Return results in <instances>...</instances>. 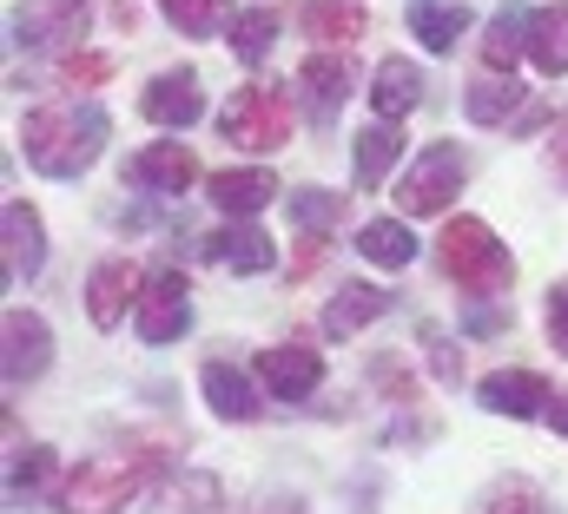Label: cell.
<instances>
[{
    "label": "cell",
    "instance_id": "obj_1",
    "mask_svg": "<svg viewBox=\"0 0 568 514\" xmlns=\"http://www.w3.org/2000/svg\"><path fill=\"white\" fill-rule=\"evenodd\" d=\"M159 475H165V449H159V442H126V449L87 455V462L60 482L53 502L67 514H120V508H133Z\"/></svg>",
    "mask_w": 568,
    "mask_h": 514
},
{
    "label": "cell",
    "instance_id": "obj_2",
    "mask_svg": "<svg viewBox=\"0 0 568 514\" xmlns=\"http://www.w3.org/2000/svg\"><path fill=\"white\" fill-rule=\"evenodd\" d=\"M106 132H113V120L100 106H33L20 120V152L47 178H80L106 152Z\"/></svg>",
    "mask_w": 568,
    "mask_h": 514
},
{
    "label": "cell",
    "instance_id": "obj_3",
    "mask_svg": "<svg viewBox=\"0 0 568 514\" xmlns=\"http://www.w3.org/2000/svg\"><path fill=\"white\" fill-rule=\"evenodd\" d=\"M436 257H443V277L463 284L469 297H496L516 277V257L503 251V238L483 218H449L443 238H436Z\"/></svg>",
    "mask_w": 568,
    "mask_h": 514
},
{
    "label": "cell",
    "instance_id": "obj_4",
    "mask_svg": "<svg viewBox=\"0 0 568 514\" xmlns=\"http://www.w3.org/2000/svg\"><path fill=\"white\" fill-rule=\"evenodd\" d=\"M219 132L245 152H272V145H291V93L278 80H258V86H239L232 106L219 113Z\"/></svg>",
    "mask_w": 568,
    "mask_h": 514
},
{
    "label": "cell",
    "instance_id": "obj_5",
    "mask_svg": "<svg viewBox=\"0 0 568 514\" xmlns=\"http://www.w3.org/2000/svg\"><path fill=\"white\" fill-rule=\"evenodd\" d=\"M463 178H469V158H463V145H429L424 158L397 178V205L410 212V218H429V212H449V198L463 192Z\"/></svg>",
    "mask_w": 568,
    "mask_h": 514
},
{
    "label": "cell",
    "instance_id": "obj_6",
    "mask_svg": "<svg viewBox=\"0 0 568 514\" xmlns=\"http://www.w3.org/2000/svg\"><path fill=\"white\" fill-rule=\"evenodd\" d=\"M87 20H93V0H20V7L7 13V33H13V47L47 53V47L80 40Z\"/></svg>",
    "mask_w": 568,
    "mask_h": 514
},
{
    "label": "cell",
    "instance_id": "obj_7",
    "mask_svg": "<svg viewBox=\"0 0 568 514\" xmlns=\"http://www.w3.org/2000/svg\"><path fill=\"white\" fill-rule=\"evenodd\" d=\"M185 323H192L185 270L159 264V270L145 277V290H140V337H145V343H172V337H185Z\"/></svg>",
    "mask_w": 568,
    "mask_h": 514
},
{
    "label": "cell",
    "instance_id": "obj_8",
    "mask_svg": "<svg viewBox=\"0 0 568 514\" xmlns=\"http://www.w3.org/2000/svg\"><path fill=\"white\" fill-rule=\"evenodd\" d=\"M7 357H0V370H7V389L33 383L47 363H53V330H47V317H33V310H7Z\"/></svg>",
    "mask_w": 568,
    "mask_h": 514
},
{
    "label": "cell",
    "instance_id": "obj_9",
    "mask_svg": "<svg viewBox=\"0 0 568 514\" xmlns=\"http://www.w3.org/2000/svg\"><path fill=\"white\" fill-rule=\"evenodd\" d=\"M258 377H265V389H272L278 402H304V395H317V383H324V357L291 337V343H272V350L258 357Z\"/></svg>",
    "mask_w": 568,
    "mask_h": 514
},
{
    "label": "cell",
    "instance_id": "obj_10",
    "mask_svg": "<svg viewBox=\"0 0 568 514\" xmlns=\"http://www.w3.org/2000/svg\"><path fill=\"white\" fill-rule=\"evenodd\" d=\"M140 290H145V277L133 270V257H106V264L87 277V317H93L100 330H113L126 310H140Z\"/></svg>",
    "mask_w": 568,
    "mask_h": 514
},
{
    "label": "cell",
    "instance_id": "obj_11",
    "mask_svg": "<svg viewBox=\"0 0 568 514\" xmlns=\"http://www.w3.org/2000/svg\"><path fill=\"white\" fill-rule=\"evenodd\" d=\"M0 232H7V290H20V284H27V277H40V264H47V232H40V212H33L27 198H7Z\"/></svg>",
    "mask_w": 568,
    "mask_h": 514
},
{
    "label": "cell",
    "instance_id": "obj_12",
    "mask_svg": "<svg viewBox=\"0 0 568 514\" xmlns=\"http://www.w3.org/2000/svg\"><path fill=\"white\" fill-rule=\"evenodd\" d=\"M199 178V158L179 145V138H159V145H145V152H133L126 158V185H140V192H185Z\"/></svg>",
    "mask_w": 568,
    "mask_h": 514
},
{
    "label": "cell",
    "instance_id": "obj_13",
    "mask_svg": "<svg viewBox=\"0 0 568 514\" xmlns=\"http://www.w3.org/2000/svg\"><path fill=\"white\" fill-rule=\"evenodd\" d=\"M476 402L483 409H496V415H516V422H529V415H549V383L536 377V370H496V377H483L476 383Z\"/></svg>",
    "mask_w": 568,
    "mask_h": 514
},
{
    "label": "cell",
    "instance_id": "obj_14",
    "mask_svg": "<svg viewBox=\"0 0 568 514\" xmlns=\"http://www.w3.org/2000/svg\"><path fill=\"white\" fill-rule=\"evenodd\" d=\"M145 120L152 126H192L199 113H205V86H199V73H185V66H172V73H159L152 86H145Z\"/></svg>",
    "mask_w": 568,
    "mask_h": 514
},
{
    "label": "cell",
    "instance_id": "obj_15",
    "mask_svg": "<svg viewBox=\"0 0 568 514\" xmlns=\"http://www.w3.org/2000/svg\"><path fill=\"white\" fill-rule=\"evenodd\" d=\"M205 257L219 264V270H239V277H258V270H272L278 251H272V238L245 218V225H225V232H212L205 238Z\"/></svg>",
    "mask_w": 568,
    "mask_h": 514
},
{
    "label": "cell",
    "instance_id": "obj_16",
    "mask_svg": "<svg viewBox=\"0 0 568 514\" xmlns=\"http://www.w3.org/2000/svg\"><path fill=\"white\" fill-rule=\"evenodd\" d=\"M272 198H278V178H272L265 165H245V172H239V165H232V172H212V205H219L225 218H239V225H245L252 212H265Z\"/></svg>",
    "mask_w": 568,
    "mask_h": 514
},
{
    "label": "cell",
    "instance_id": "obj_17",
    "mask_svg": "<svg viewBox=\"0 0 568 514\" xmlns=\"http://www.w3.org/2000/svg\"><path fill=\"white\" fill-rule=\"evenodd\" d=\"M297 86L311 93L317 120H331V113L351 100V86H357V73H351V53H311V60L297 66Z\"/></svg>",
    "mask_w": 568,
    "mask_h": 514
},
{
    "label": "cell",
    "instance_id": "obj_18",
    "mask_svg": "<svg viewBox=\"0 0 568 514\" xmlns=\"http://www.w3.org/2000/svg\"><path fill=\"white\" fill-rule=\"evenodd\" d=\"M297 27L311 40H324V47H351V40H364L371 13H364V0H304L297 7Z\"/></svg>",
    "mask_w": 568,
    "mask_h": 514
},
{
    "label": "cell",
    "instance_id": "obj_19",
    "mask_svg": "<svg viewBox=\"0 0 568 514\" xmlns=\"http://www.w3.org/2000/svg\"><path fill=\"white\" fill-rule=\"evenodd\" d=\"M205 402H212V415L219 422H258L265 415V402H258V389L245 370H232V363H205Z\"/></svg>",
    "mask_w": 568,
    "mask_h": 514
},
{
    "label": "cell",
    "instance_id": "obj_20",
    "mask_svg": "<svg viewBox=\"0 0 568 514\" xmlns=\"http://www.w3.org/2000/svg\"><path fill=\"white\" fill-rule=\"evenodd\" d=\"M529 60H536L542 80H562L568 73V0L529 13Z\"/></svg>",
    "mask_w": 568,
    "mask_h": 514
},
{
    "label": "cell",
    "instance_id": "obj_21",
    "mask_svg": "<svg viewBox=\"0 0 568 514\" xmlns=\"http://www.w3.org/2000/svg\"><path fill=\"white\" fill-rule=\"evenodd\" d=\"M424 100V73H417V60H384L377 66V86H371V106L390 120V126H404V113Z\"/></svg>",
    "mask_w": 568,
    "mask_h": 514
},
{
    "label": "cell",
    "instance_id": "obj_22",
    "mask_svg": "<svg viewBox=\"0 0 568 514\" xmlns=\"http://www.w3.org/2000/svg\"><path fill=\"white\" fill-rule=\"evenodd\" d=\"M384 310H390V297H384L377 284H344V290L324 304V330H331V337H357V330L377 323Z\"/></svg>",
    "mask_w": 568,
    "mask_h": 514
},
{
    "label": "cell",
    "instance_id": "obj_23",
    "mask_svg": "<svg viewBox=\"0 0 568 514\" xmlns=\"http://www.w3.org/2000/svg\"><path fill=\"white\" fill-rule=\"evenodd\" d=\"M397 152H404V126L377 120V126L357 132V192H377V185H384V172L397 165Z\"/></svg>",
    "mask_w": 568,
    "mask_h": 514
},
{
    "label": "cell",
    "instance_id": "obj_24",
    "mask_svg": "<svg viewBox=\"0 0 568 514\" xmlns=\"http://www.w3.org/2000/svg\"><path fill=\"white\" fill-rule=\"evenodd\" d=\"M410 33L424 40L429 53H456V40L469 33V13L456 0H417L410 7Z\"/></svg>",
    "mask_w": 568,
    "mask_h": 514
},
{
    "label": "cell",
    "instance_id": "obj_25",
    "mask_svg": "<svg viewBox=\"0 0 568 514\" xmlns=\"http://www.w3.org/2000/svg\"><path fill=\"white\" fill-rule=\"evenodd\" d=\"M516 53H529V13H523L516 0H503L496 20H489V33H483V60H489L496 73H509Z\"/></svg>",
    "mask_w": 568,
    "mask_h": 514
},
{
    "label": "cell",
    "instance_id": "obj_26",
    "mask_svg": "<svg viewBox=\"0 0 568 514\" xmlns=\"http://www.w3.org/2000/svg\"><path fill=\"white\" fill-rule=\"evenodd\" d=\"M278 27H284L278 7H252V13H239V20H232V33H225V40H232V53H239L245 66H258V60L278 47Z\"/></svg>",
    "mask_w": 568,
    "mask_h": 514
},
{
    "label": "cell",
    "instance_id": "obj_27",
    "mask_svg": "<svg viewBox=\"0 0 568 514\" xmlns=\"http://www.w3.org/2000/svg\"><path fill=\"white\" fill-rule=\"evenodd\" d=\"M357 251L371 257V264H384V270H404V264L417 257V238H410V225H397V218H371V225L357 232Z\"/></svg>",
    "mask_w": 568,
    "mask_h": 514
},
{
    "label": "cell",
    "instance_id": "obj_28",
    "mask_svg": "<svg viewBox=\"0 0 568 514\" xmlns=\"http://www.w3.org/2000/svg\"><path fill=\"white\" fill-rule=\"evenodd\" d=\"M463 106H469V120H476V126H503V120L523 106V86H516L509 73H503V80H496V73H483V80L469 86V100H463Z\"/></svg>",
    "mask_w": 568,
    "mask_h": 514
},
{
    "label": "cell",
    "instance_id": "obj_29",
    "mask_svg": "<svg viewBox=\"0 0 568 514\" xmlns=\"http://www.w3.org/2000/svg\"><path fill=\"white\" fill-rule=\"evenodd\" d=\"M47 475H53V449H20V455H13V469H7V502L20 508L27 495H40V489H47Z\"/></svg>",
    "mask_w": 568,
    "mask_h": 514
},
{
    "label": "cell",
    "instance_id": "obj_30",
    "mask_svg": "<svg viewBox=\"0 0 568 514\" xmlns=\"http://www.w3.org/2000/svg\"><path fill=\"white\" fill-rule=\"evenodd\" d=\"M344 198H351V192H291V218H297L304 232H324V225L344 218Z\"/></svg>",
    "mask_w": 568,
    "mask_h": 514
},
{
    "label": "cell",
    "instance_id": "obj_31",
    "mask_svg": "<svg viewBox=\"0 0 568 514\" xmlns=\"http://www.w3.org/2000/svg\"><path fill=\"white\" fill-rule=\"evenodd\" d=\"M159 13L179 27V33H212L225 20V0H159Z\"/></svg>",
    "mask_w": 568,
    "mask_h": 514
},
{
    "label": "cell",
    "instance_id": "obj_32",
    "mask_svg": "<svg viewBox=\"0 0 568 514\" xmlns=\"http://www.w3.org/2000/svg\"><path fill=\"white\" fill-rule=\"evenodd\" d=\"M113 73V60L106 53H67V66H60V80L67 86H80V80H106Z\"/></svg>",
    "mask_w": 568,
    "mask_h": 514
},
{
    "label": "cell",
    "instance_id": "obj_33",
    "mask_svg": "<svg viewBox=\"0 0 568 514\" xmlns=\"http://www.w3.org/2000/svg\"><path fill=\"white\" fill-rule=\"evenodd\" d=\"M549 343L568 357V277L549 290Z\"/></svg>",
    "mask_w": 568,
    "mask_h": 514
},
{
    "label": "cell",
    "instance_id": "obj_34",
    "mask_svg": "<svg viewBox=\"0 0 568 514\" xmlns=\"http://www.w3.org/2000/svg\"><path fill=\"white\" fill-rule=\"evenodd\" d=\"M463 323H469L476 337H496V330H509V310H489V304H476V310H469Z\"/></svg>",
    "mask_w": 568,
    "mask_h": 514
},
{
    "label": "cell",
    "instance_id": "obj_35",
    "mask_svg": "<svg viewBox=\"0 0 568 514\" xmlns=\"http://www.w3.org/2000/svg\"><path fill=\"white\" fill-rule=\"evenodd\" d=\"M549 422H556V435H568V395H556V402H549Z\"/></svg>",
    "mask_w": 568,
    "mask_h": 514
}]
</instances>
